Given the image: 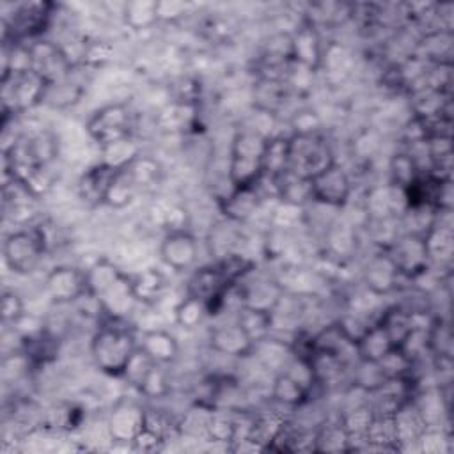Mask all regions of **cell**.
I'll return each instance as SVG.
<instances>
[{"instance_id":"cell-1","label":"cell","mask_w":454,"mask_h":454,"mask_svg":"<svg viewBox=\"0 0 454 454\" xmlns=\"http://www.w3.org/2000/svg\"><path fill=\"white\" fill-rule=\"evenodd\" d=\"M268 135L252 128L234 131L229 145L227 177L231 188L257 186L264 174V151Z\"/></svg>"},{"instance_id":"cell-2","label":"cell","mask_w":454,"mask_h":454,"mask_svg":"<svg viewBox=\"0 0 454 454\" xmlns=\"http://www.w3.org/2000/svg\"><path fill=\"white\" fill-rule=\"evenodd\" d=\"M137 349V337L128 328L114 325L99 326L90 339V356L94 365L112 378H122Z\"/></svg>"},{"instance_id":"cell-3","label":"cell","mask_w":454,"mask_h":454,"mask_svg":"<svg viewBox=\"0 0 454 454\" xmlns=\"http://www.w3.org/2000/svg\"><path fill=\"white\" fill-rule=\"evenodd\" d=\"M335 163L333 151L326 137L319 131L293 133L289 137V172L310 181L326 167Z\"/></svg>"},{"instance_id":"cell-4","label":"cell","mask_w":454,"mask_h":454,"mask_svg":"<svg viewBox=\"0 0 454 454\" xmlns=\"http://www.w3.org/2000/svg\"><path fill=\"white\" fill-rule=\"evenodd\" d=\"M48 241L39 227L18 229L5 234L2 254L5 266L16 275H32L44 259Z\"/></svg>"},{"instance_id":"cell-5","label":"cell","mask_w":454,"mask_h":454,"mask_svg":"<svg viewBox=\"0 0 454 454\" xmlns=\"http://www.w3.org/2000/svg\"><path fill=\"white\" fill-rule=\"evenodd\" d=\"M85 129L103 151L131 138L133 117L128 105L108 103L90 114L85 122Z\"/></svg>"},{"instance_id":"cell-6","label":"cell","mask_w":454,"mask_h":454,"mask_svg":"<svg viewBox=\"0 0 454 454\" xmlns=\"http://www.w3.org/2000/svg\"><path fill=\"white\" fill-rule=\"evenodd\" d=\"M403 278L417 280L431 270V257L426 236L399 232L388 247H385Z\"/></svg>"},{"instance_id":"cell-7","label":"cell","mask_w":454,"mask_h":454,"mask_svg":"<svg viewBox=\"0 0 454 454\" xmlns=\"http://www.w3.org/2000/svg\"><path fill=\"white\" fill-rule=\"evenodd\" d=\"M51 4L27 2L14 7L11 18H4V41L11 37L12 43H25V39L39 35L48 27L51 18Z\"/></svg>"},{"instance_id":"cell-8","label":"cell","mask_w":454,"mask_h":454,"mask_svg":"<svg viewBox=\"0 0 454 454\" xmlns=\"http://www.w3.org/2000/svg\"><path fill=\"white\" fill-rule=\"evenodd\" d=\"M310 200L328 207H344L349 202L353 183L337 161L314 176L310 181Z\"/></svg>"},{"instance_id":"cell-9","label":"cell","mask_w":454,"mask_h":454,"mask_svg":"<svg viewBox=\"0 0 454 454\" xmlns=\"http://www.w3.org/2000/svg\"><path fill=\"white\" fill-rule=\"evenodd\" d=\"M44 289L53 303L71 305L83 296H89L85 270L71 264H59L46 273Z\"/></svg>"},{"instance_id":"cell-10","label":"cell","mask_w":454,"mask_h":454,"mask_svg":"<svg viewBox=\"0 0 454 454\" xmlns=\"http://www.w3.org/2000/svg\"><path fill=\"white\" fill-rule=\"evenodd\" d=\"M158 254L165 266L183 273L195 266L199 259V243L188 229L174 227L161 238Z\"/></svg>"},{"instance_id":"cell-11","label":"cell","mask_w":454,"mask_h":454,"mask_svg":"<svg viewBox=\"0 0 454 454\" xmlns=\"http://www.w3.org/2000/svg\"><path fill=\"white\" fill-rule=\"evenodd\" d=\"M147 420V410L131 399H119L106 419V431L112 442L133 443Z\"/></svg>"},{"instance_id":"cell-12","label":"cell","mask_w":454,"mask_h":454,"mask_svg":"<svg viewBox=\"0 0 454 454\" xmlns=\"http://www.w3.org/2000/svg\"><path fill=\"white\" fill-rule=\"evenodd\" d=\"M32 57V71L48 83L62 80L71 74L73 62L69 55L51 41H35L28 44Z\"/></svg>"},{"instance_id":"cell-13","label":"cell","mask_w":454,"mask_h":454,"mask_svg":"<svg viewBox=\"0 0 454 454\" xmlns=\"http://www.w3.org/2000/svg\"><path fill=\"white\" fill-rule=\"evenodd\" d=\"M401 273L394 264L392 257L385 248L378 250L362 270V282L365 289L376 296H388L392 294L401 282Z\"/></svg>"},{"instance_id":"cell-14","label":"cell","mask_w":454,"mask_h":454,"mask_svg":"<svg viewBox=\"0 0 454 454\" xmlns=\"http://www.w3.org/2000/svg\"><path fill=\"white\" fill-rule=\"evenodd\" d=\"M291 62L314 73L323 62V41L319 28L307 20L289 35Z\"/></svg>"},{"instance_id":"cell-15","label":"cell","mask_w":454,"mask_h":454,"mask_svg":"<svg viewBox=\"0 0 454 454\" xmlns=\"http://www.w3.org/2000/svg\"><path fill=\"white\" fill-rule=\"evenodd\" d=\"M121 167L110 165L106 161H99L92 167H89L78 179V195L80 199L89 206H99L105 204L106 192L110 188L112 179L119 172Z\"/></svg>"},{"instance_id":"cell-16","label":"cell","mask_w":454,"mask_h":454,"mask_svg":"<svg viewBox=\"0 0 454 454\" xmlns=\"http://www.w3.org/2000/svg\"><path fill=\"white\" fill-rule=\"evenodd\" d=\"M209 348L220 355L241 358L252 353L255 344L234 319L231 323L216 325L209 330Z\"/></svg>"},{"instance_id":"cell-17","label":"cell","mask_w":454,"mask_h":454,"mask_svg":"<svg viewBox=\"0 0 454 454\" xmlns=\"http://www.w3.org/2000/svg\"><path fill=\"white\" fill-rule=\"evenodd\" d=\"M257 186L231 188V192L218 202L220 213L227 222L245 223L255 215L261 204V195Z\"/></svg>"},{"instance_id":"cell-18","label":"cell","mask_w":454,"mask_h":454,"mask_svg":"<svg viewBox=\"0 0 454 454\" xmlns=\"http://www.w3.org/2000/svg\"><path fill=\"white\" fill-rule=\"evenodd\" d=\"M239 286V305L245 307H254L261 310H270L273 312L275 307L280 303L284 298V289L278 286L275 280L270 278H255L248 284H236Z\"/></svg>"},{"instance_id":"cell-19","label":"cell","mask_w":454,"mask_h":454,"mask_svg":"<svg viewBox=\"0 0 454 454\" xmlns=\"http://www.w3.org/2000/svg\"><path fill=\"white\" fill-rule=\"evenodd\" d=\"M394 348L395 344L378 323L369 325L353 342L356 358L367 364H380Z\"/></svg>"},{"instance_id":"cell-20","label":"cell","mask_w":454,"mask_h":454,"mask_svg":"<svg viewBox=\"0 0 454 454\" xmlns=\"http://www.w3.org/2000/svg\"><path fill=\"white\" fill-rule=\"evenodd\" d=\"M129 289L137 303L156 305L168 289L165 273L158 268H145L138 273L129 275Z\"/></svg>"},{"instance_id":"cell-21","label":"cell","mask_w":454,"mask_h":454,"mask_svg":"<svg viewBox=\"0 0 454 454\" xmlns=\"http://www.w3.org/2000/svg\"><path fill=\"white\" fill-rule=\"evenodd\" d=\"M138 348L156 364L167 365L176 362L179 356V344L177 339L161 328H153L142 332L138 339Z\"/></svg>"},{"instance_id":"cell-22","label":"cell","mask_w":454,"mask_h":454,"mask_svg":"<svg viewBox=\"0 0 454 454\" xmlns=\"http://www.w3.org/2000/svg\"><path fill=\"white\" fill-rule=\"evenodd\" d=\"M128 275L119 270L117 264H114L106 257H98L87 270H85V278H87V287H89V296L92 298H101L108 291H112L115 286H119Z\"/></svg>"},{"instance_id":"cell-23","label":"cell","mask_w":454,"mask_h":454,"mask_svg":"<svg viewBox=\"0 0 454 454\" xmlns=\"http://www.w3.org/2000/svg\"><path fill=\"white\" fill-rule=\"evenodd\" d=\"M419 60L436 66V64H450L452 57V30L434 28L426 32L419 44L417 55Z\"/></svg>"},{"instance_id":"cell-24","label":"cell","mask_w":454,"mask_h":454,"mask_svg":"<svg viewBox=\"0 0 454 454\" xmlns=\"http://www.w3.org/2000/svg\"><path fill=\"white\" fill-rule=\"evenodd\" d=\"M289 96L287 80L261 78L254 85V103L262 114H277L286 105Z\"/></svg>"},{"instance_id":"cell-25","label":"cell","mask_w":454,"mask_h":454,"mask_svg":"<svg viewBox=\"0 0 454 454\" xmlns=\"http://www.w3.org/2000/svg\"><path fill=\"white\" fill-rule=\"evenodd\" d=\"M238 325L245 330V333L250 337L254 344H259L268 339L270 332L273 330V312L261 310L254 307L239 305L236 314Z\"/></svg>"},{"instance_id":"cell-26","label":"cell","mask_w":454,"mask_h":454,"mask_svg":"<svg viewBox=\"0 0 454 454\" xmlns=\"http://www.w3.org/2000/svg\"><path fill=\"white\" fill-rule=\"evenodd\" d=\"M417 316H419V312L408 310V309H404L401 305H394V307H388L376 323L383 326V330L388 333V337L392 339V342L397 348L401 344V340L419 323Z\"/></svg>"},{"instance_id":"cell-27","label":"cell","mask_w":454,"mask_h":454,"mask_svg":"<svg viewBox=\"0 0 454 454\" xmlns=\"http://www.w3.org/2000/svg\"><path fill=\"white\" fill-rule=\"evenodd\" d=\"M271 399L284 408H300L309 399V390L287 371L275 376L271 383Z\"/></svg>"},{"instance_id":"cell-28","label":"cell","mask_w":454,"mask_h":454,"mask_svg":"<svg viewBox=\"0 0 454 454\" xmlns=\"http://www.w3.org/2000/svg\"><path fill=\"white\" fill-rule=\"evenodd\" d=\"M124 23L135 30H147L160 21L158 0H129L122 5Z\"/></svg>"},{"instance_id":"cell-29","label":"cell","mask_w":454,"mask_h":454,"mask_svg":"<svg viewBox=\"0 0 454 454\" xmlns=\"http://www.w3.org/2000/svg\"><path fill=\"white\" fill-rule=\"evenodd\" d=\"M138 190L140 188H138L137 181L133 179L131 172L124 165V167L119 168V172L112 179L110 188H108L106 197H105V204L114 207V209H122V207L129 206L135 200Z\"/></svg>"},{"instance_id":"cell-30","label":"cell","mask_w":454,"mask_h":454,"mask_svg":"<svg viewBox=\"0 0 454 454\" xmlns=\"http://www.w3.org/2000/svg\"><path fill=\"white\" fill-rule=\"evenodd\" d=\"M83 92L85 89L80 83L71 82V74H69L62 80L50 82L46 85L43 103L50 105L51 108H69L82 99Z\"/></svg>"},{"instance_id":"cell-31","label":"cell","mask_w":454,"mask_h":454,"mask_svg":"<svg viewBox=\"0 0 454 454\" xmlns=\"http://www.w3.org/2000/svg\"><path fill=\"white\" fill-rule=\"evenodd\" d=\"M289 168V137H270L264 151V174L275 181Z\"/></svg>"},{"instance_id":"cell-32","label":"cell","mask_w":454,"mask_h":454,"mask_svg":"<svg viewBox=\"0 0 454 454\" xmlns=\"http://www.w3.org/2000/svg\"><path fill=\"white\" fill-rule=\"evenodd\" d=\"M207 305L202 298L186 293L174 307V321L183 330L197 328L207 316Z\"/></svg>"},{"instance_id":"cell-33","label":"cell","mask_w":454,"mask_h":454,"mask_svg":"<svg viewBox=\"0 0 454 454\" xmlns=\"http://www.w3.org/2000/svg\"><path fill=\"white\" fill-rule=\"evenodd\" d=\"M427 353L433 358H449L452 356V332L450 325L442 317H431L427 325Z\"/></svg>"},{"instance_id":"cell-34","label":"cell","mask_w":454,"mask_h":454,"mask_svg":"<svg viewBox=\"0 0 454 454\" xmlns=\"http://www.w3.org/2000/svg\"><path fill=\"white\" fill-rule=\"evenodd\" d=\"M206 434L216 443H236L238 419L225 411H211L206 422Z\"/></svg>"},{"instance_id":"cell-35","label":"cell","mask_w":454,"mask_h":454,"mask_svg":"<svg viewBox=\"0 0 454 454\" xmlns=\"http://www.w3.org/2000/svg\"><path fill=\"white\" fill-rule=\"evenodd\" d=\"M390 184L397 186V188H406L410 186L420 174H424L420 170V167L417 165L415 158L406 151V153H395L390 160Z\"/></svg>"},{"instance_id":"cell-36","label":"cell","mask_w":454,"mask_h":454,"mask_svg":"<svg viewBox=\"0 0 454 454\" xmlns=\"http://www.w3.org/2000/svg\"><path fill=\"white\" fill-rule=\"evenodd\" d=\"M314 450H328V452H339V450H351V442L340 424H330L323 427L314 436Z\"/></svg>"},{"instance_id":"cell-37","label":"cell","mask_w":454,"mask_h":454,"mask_svg":"<svg viewBox=\"0 0 454 454\" xmlns=\"http://www.w3.org/2000/svg\"><path fill=\"white\" fill-rule=\"evenodd\" d=\"M142 395L149 397V399H160L165 397L170 392V381L167 378V372L163 371L161 364H154L149 372L145 374V378L142 380V383L137 388Z\"/></svg>"},{"instance_id":"cell-38","label":"cell","mask_w":454,"mask_h":454,"mask_svg":"<svg viewBox=\"0 0 454 454\" xmlns=\"http://www.w3.org/2000/svg\"><path fill=\"white\" fill-rule=\"evenodd\" d=\"M25 303L16 291L5 289L2 293V321L4 325L18 326L25 319Z\"/></svg>"},{"instance_id":"cell-39","label":"cell","mask_w":454,"mask_h":454,"mask_svg":"<svg viewBox=\"0 0 454 454\" xmlns=\"http://www.w3.org/2000/svg\"><path fill=\"white\" fill-rule=\"evenodd\" d=\"M188 11V4L177 0H158V16L160 21H174L181 18Z\"/></svg>"}]
</instances>
